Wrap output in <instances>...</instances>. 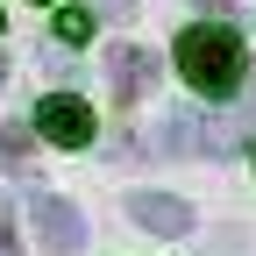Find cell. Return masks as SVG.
<instances>
[{
    "label": "cell",
    "instance_id": "3957f363",
    "mask_svg": "<svg viewBox=\"0 0 256 256\" xmlns=\"http://www.w3.org/2000/svg\"><path fill=\"white\" fill-rule=\"evenodd\" d=\"M235 136H242V128L235 121H214V114H171L164 121V150H178V156H228L235 150Z\"/></svg>",
    "mask_w": 256,
    "mask_h": 256
},
{
    "label": "cell",
    "instance_id": "6da1fadb",
    "mask_svg": "<svg viewBox=\"0 0 256 256\" xmlns=\"http://www.w3.org/2000/svg\"><path fill=\"white\" fill-rule=\"evenodd\" d=\"M178 72L200 100H228L242 86V36L235 28H185L178 36Z\"/></svg>",
    "mask_w": 256,
    "mask_h": 256
},
{
    "label": "cell",
    "instance_id": "8fae6325",
    "mask_svg": "<svg viewBox=\"0 0 256 256\" xmlns=\"http://www.w3.org/2000/svg\"><path fill=\"white\" fill-rule=\"evenodd\" d=\"M0 78H8V50H0Z\"/></svg>",
    "mask_w": 256,
    "mask_h": 256
},
{
    "label": "cell",
    "instance_id": "ba28073f",
    "mask_svg": "<svg viewBox=\"0 0 256 256\" xmlns=\"http://www.w3.org/2000/svg\"><path fill=\"white\" fill-rule=\"evenodd\" d=\"M0 164H28V128H22V121L0 128Z\"/></svg>",
    "mask_w": 256,
    "mask_h": 256
},
{
    "label": "cell",
    "instance_id": "52a82bcc",
    "mask_svg": "<svg viewBox=\"0 0 256 256\" xmlns=\"http://www.w3.org/2000/svg\"><path fill=\"white\" fill-rule=\"evenodd\" d=\"M57 43H92V14L86 8H64L57 14Z\"/></svg>",
    "mask_w": 256,
    "mask_h": 256
},
{
    "label": "cell",
    "instance_id": "5b68a950",
    "mask_svg": "<svg viewBox=\"0 0 256 256\" xmlns=\"http://www.w3.org/2000/svg\"><path fill=\"white\" fill-rule=\"evenodd\" d=\"M107 78H114V100L136 107L142 92L156 86V50H142V43H114V50H107Z\"/></svg>",
    "mask_w": 256,
    "mask_h": 256
},
{
    "label": "cell",
    "instance_id": "9c48e42d",
    "mask_svg": "<svg viewBox=\"0 0 256 256\" xmlns=\"http://www.w3.org/2000/svg\"><path fill=\"white\" fill-rule=\"evenodd\" d=\"M0 256H22V228H14V200L0 192Z\"/></svg>",
    "mask_w": 256,
    "mask_h": 256
},
{
    "label": "cell",
    "instance_id": "7a4b0ae2",
    "mask_svg": "<svg viewBox=\"0 0 256 256\" xmlns=\"http://www.w3.org/2000/svg\"><path fill=\"white\" fill-rule=\"evenodd\" d=\"M28 220H36V242L50 256H78L86 249V220H78L72 200H57V192H36V200H28Z\"/></svg>",
    "mask_w": 256,
    "mask_h": 256
},
{
    "label": "cell",
    "instance_id": "30bf717a",
    "mask_svg": "<svg viewBox=\"0 0 256 256\" xmlns=\"http://www.w3.org/2000/svg\"><path fill=\"white\" fill-rule=\"evenodd\" d=\"M92 8H100V14H128L136 0H92Z\"/></svg>",
    "mask_w": 256,
    "mask_h": 256
},
{
    "label": "cell",
    "instance_id": "277c9868",
    "mask_svg": "<svg viewBox=\"0 0 256 256\" xmlns=\"http://www.w3.org/2000/svg\"><path fill=\"white\" fill-rule=\"evenodd\" d=\"M36 128L50 142H64V150H86L92 142V107L78 100V92H50V100L36 107Z\"/></svg>",
    "mask_w": 256,
    "mask_h": 256
},
{
    "label": "cell",
    "instance_id": "8992f818",
    "mask_svg": "<svg viewBox=\"0 0 256 256\" xmlns=\"http://www.w3.org/2000/svg\"><path fill=\"white\" fill-rule=\"evenodd\" d=\"M128 220L150 228V235H192V206L178 192H136V200H128Z\"/></svg>",
    "mask_w": 256,
    "mask_h": 256
}]
</instances>
